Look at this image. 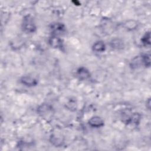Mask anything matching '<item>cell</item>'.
I'll return each instance as SVG.
<instances>
[{
    "label": "cell",
    "instance_id": "6da1fadb",
    "mask_svg": "<svg viewBox=\"0 0 151 151\" xmlns=\"http://www.w3.org/2000/svg\"><path fill=\"white\" fill-rule=\"evenodd\" d=\"M22 27L23 29L28 33L34 32L36 28L33 18L30 16H27L24 18Z\"/></svg>",
    "mask_w": 151,
    "mask_h": 151
},
{
    "label": "cell",
    "instance_id": "7a4b0ae2",
    "mask_svg": "<svg viewBox=\"0 0 151 151\" xmlns=\"http://www.w3.org/2000/svg\"><path fill=\"white\" fill-rule=\"evenodd\" d=\"M50 29L54 35H60L65 31V27L63 24L61 23H55L51 25Z\"/></svg>",
    "mask_w": 151,
    "mask_h": 151
},
{
    "label": "cell",
    "instance_id": "3957f363",
    "mask_svg": "<svg viewBox=\"0 0 151 151\" xmlns=\"http://www.w3.org/2000/svg\"><path fill=\"white\" fill-rule=\"evenodd\" d=\"M49 43L51 47L55 48H63V41L58 37L53 35L49 39Z\"/></svg>",
    "mask_w": 151,
    "mask_h": 151
},
{
    "label": "cell",
    "instance_id": "277c9868",
    "mask_svg": "<svg viewBox=\"0 0 151 151\" xmlns=\"http://www.w3.org/2000/svg\"><path fill=\"white\" fill-rule=\"evenodd\" d=\"M88 124L93 127H100L103 126L104 122L103 120L99 116H93L88 121Z\"/></svg>",
    "mask_w": 151,
    "mask_h": 151
},
{
    "label": "cell",
    "instance_id": "5b68a950",
    "mask_svg": "<svg viewBox=\"0 0 151 151\" xmlns=\"http://www.w3.org/2000/svg\"><path fill=\"white\" fill-rule=\"evenodd\" d=\"M77 76L80 80H84L90 77V73L86 68L81 67L77 70Z\"/></svg>",
    "mask_w": 151,
    "mask_h": 151
},
{
    "label": "cell",
    "instance_id": "8992f818",
    "mask_svg": "<svg viewBox=\"0 0 151 151\" xmlns=\"http://www.w3.org/2000/svg\"><path fill=\"white\" fill-rule=\"evenodd\" d=\"M21 82L27 86H34L37 85V80L31 76H24L21 79Z\"/></svg>",
    "mask_w": 151,
    "mask_h": 151
},
{
    "label": "cell",
    "instance_id": "52a82bcc",
    "mask_svg": "<svg viewBox=\"0 0 151 151\" xmlns=\"http://www.w3.org/2000/svg\"><path fill=\"white\" fill-rule=\"evenodd\" d=\"M106 46L103 42L102 41H97L93 45V50L96 52H101L105 50Z\"/></svg>",
    "mask_w": 151,
    "mask_h": 151
},
{
    "label": "cell",
    "instance_id": "ba28073f",
    "mask_svg": "<svg viewBox=\"0 0 151 151\" xmlns=\"http://www.w3.org/2000/svg\"><path fill=\"white\" fill-rule=\"evenodd\" d=\"M110 45L111 46L112 48H116V49H120V48H122L123 47V41H121L119 39H114L111 42H110Z\"/></svg>",
    "mask_w": 151,
    "mask_h": 151
},
{
    "label": "cell",
    "instance_id": "9c48e42d",
    "mask_svg": "<svg viewBox=\"0 0 151 151\" xmlns=\"http://www.w3.org/2000/svg\"><path fill=\"white\" fill-rule=\"evenodd\" d=\"M141 62L146 67H149L150 65V57L149 54H145L142 56Z\"/></svg>",
    "mask_w": 151,
    "mask_h": 151
},
{
    "label": "cell",
    "instance_id": "30bf717a",
    "mask_svg": "<svg viewBox=\"0 0 151 151\" xmlns=\"http://www.w3.org/2000/svg\"><path fill=\"white\" fill-rule=\"evenodd\" d=\"M150 32H146V34L143 35V37H142L141 41H142V43H143L145 46L150 45Z\"/></svg>",
    "mask_w": 151,
    "mask_h": 151
}]
</instances>
